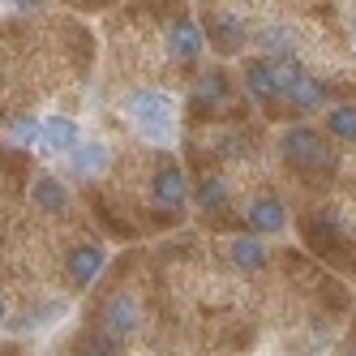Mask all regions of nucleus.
I'll return each instance as SVG.
<instances>
[{
    "label": "nucleus",
    "mask_w": 356,
    "mask_h": 356,
    "mask_svg": "<svg viewBox=\"0 0 356 356\" xmlns=\"http://www.w3.org/2000/svg\"><path fill=\"white\" fill-rule=\"evenodd\" d=\"M124 116H129V124L138 129V138L150 142V146H168L172 134H176V108H172V99L159 95V90L124 95Z\"/></svg>",
    "instance_id": "nucleus-1"
},
{
    "label": "nucleus",
    "mask_w": 356,
    "mask_h": 356,
    "mask_svg": "<svg viewBox=\"0 0 356 356\" xmlns=\"http://www.w3.org/2000/svg\"><path fill=\"white\" fill-rule=\"evenodd\" d=\"M279 150H284V159L296 172H330L335 168V150H330V142L318 129H309V124H292V129H284Z\"/></svg>",
    "instance_id": "nucleus-2"
},
{
    "label": "nucleus",
    "mask_w": 356,
    "mask_h": 356,
    "mask_svg": "<svg viewBox=\"0 0 356 356\" xmlns=\"http://www.w3.org/2000/svg\"><path fill=\"white\" fill-rule=\"evenodd\" d=\"M150 197H155L159 211H181L189 202V185H185V172L172 155H163L155 163V176H150Z\"/></svg>",
    "instance_id": "nucleus-3"
},
{
    "label": "nucleus",
    "mask_w": 356,
    "mask_h": 356,
    "mask_svg": "<svg viewBox=\"0 0 356 356\" xmlns=\"http://www.w3.org/2000/svg\"><path fill=\"white\" fill-rule=\"evenodd\" d=\"M99 322H104L99 330H104L108 339H129V335H138V326H142V305H138V296L116 292V296L104 305Z\"/></svg>",
    "instance_id": "nucleus-4"
},
{
    "label": "nucleus",
    "mask_w": 356,
    "mask_h": 356,
    "mask_svg": "<svg viewBox=\"0 0 356 356\" xmlns=\"http://www.w3.org/2000/svg\"><path fill=\"white\" fill-rule=\"evenodd\" d=\"M241 82H245V90L258 99L262 108H270V104H279V86H275V60L270 56H249L245 65H241Z\"/></svg>",
    "instance_id": "nucleus-5"
},
{
    "label": "nucleus",
    "mask_w": 356,
    "mask_h": 356,
    "mask_svg": "<svg viewBox=\"0 0 356 356\" xmlns=\"http://www.w3.org/2000/svg\"><path fill=\"white\" fill-rule=\"evenodd\" d=\"M163 39H168V52L176 60H197L202 47H207V35H202V26H197L193 17H172Z\"/></svg>",
    "instance_id": "nucleus-6"
},
{
    "label": "nucleus",
    "mask_w": 356,
    "mask_h": 356,
    "mask_svg": "<svg viewBox=\"0 0 356 356\" xmlns=\"http://www.w3.org/2000/svg\"><path fill=\"white\" fill-rule=\"evenodd\" d=\"M104 266H108V253L99 249V245H78V249H69V262H65V270H69V284H73V292L90 288V284H95V275H104Z\"/></svg>",
    "instance_id": "nucleus-7"
},
{
    "label": "nucleus",
    "mask_w": 356,
    "mask_h": 356,
    "mask_svg": "<svg viewBox=\"0 0 356 356\" xmlns=\"http://www.w3.org/2000/svg\"><path fill=\"white\" fill-rule=\"evenodd\" d=\"M245 219L253 232H262V236H279L288 227V207L279 202L275 193H262V197H253L249 207H245Z\"/></svg>",
    "instance_id": "nucleus-8"
},
{
    "label": "nucleus",
    "mask_w": 356,
    "mask_h": 356,
    "mask_svg": "<svg viewBox=\"0 0 356 356\" xmlns=\"http://www.w3.org/2000/svg\"><path fill=\"white\" fill-rule=\"evenodd\" d=\"M43 146H47V155H73V150L82 146V129H78V120L65 116V112H52V116H43Z\"/></svg>",
    "instance_id": "nucleus-9"
},
{
    "label": "nucleus",
    "mask_w": 356,
    "mask_h": 356,
    "mask_svg": "<svg viewBox=\"0 0 356 356\" xmlns=\"http://www.w3.org/2000/svg\"><path fill=\"white\" fill-rule=\"evenodd\" d=\"M284 104L296 112V116H309L318 108H326V86L318 78H309V73H300V78L284 90Z\"/></svg>",
    "instance_id": "nucleus-10"
},
{
    "label": "nucleus",
    "mask_w": 356,
    "mask_h": 356,
    "mask_svg": "<svg viewBox=\"0 0 356 356\" xmlns=\"http://www.w3.org/2000/svg\"><path fill=\"white\" fill-rule=\"evenodd\" d=\"M207 35L215 39V47H219V52H241V47H245V39H249L245 22H241L236 13H227V9L211 13V26H207Z\"/></svg>",
    "instance_id": "nucleus-11"
},
{
    "label": "nucleus",
    "mask_w": 356,
    "mask_h": 356,
    "mask_svg": "<svg viewBox=\"0 0 356 356\" xmlns=\"http://www.w3.org/2000/svg\"><path fill=\"white\" fill-rule=\"evenodd\" d=\"M31 197H35V207H39L43 215H65V211H69V185H60L52 172H39V176H35Z\"/></svg>",
    "instance_id": "nucleus-12"
},
{
    "label": "nucleus",
    "mask_w": 356,
    "mask_h": 356,
    "mask_svg": "<svg viewBox=\"0 0 356 356\" xmlns=\"http://www.w3.org/2000/svg\"><path fill=\"white\" fill-rule=\"evenodd\" d=\"M227 95H232V82H227V73H223V69H207V73L197 78V86H193V108L215 112V108L227 104Z\"/></svg>",
    "instance_id": "nucleus-13"
},
{
    "label": "nucleus",
    "mask_w": 356,
    "mask_h": 356,
    "mask_svg": "<svg viewBox=\"0 0 356 356\" xmlns=\"http://www.w3.org/2000/svg\"><path fill=\"white\" fill-rule=\"evenodd\" d=\"M69 168H73V176H99V172H108L112 168V146H104V142H82L69 155Z\"/></svg>",
    "instance_id": "nucleus-14"
},
{
    "label": "nucleus",
    "mask_w": 356,
    "mask_h": 356,
    "mask_svg": "<svg viewBox=\"0 0 356 356\" xmlns=\"http://www.w3.org/2000/svg\"><path fill=\"white\" fill-rule=\"evenodd\" d=\"M227 262L236 270H245V275H253V270L266 266V245L258 236H232L227 241Z\"/></svg>",
    "instance_id": "nucleus-15"
},
{
    "label": "nucleus",
    "mask_w": 356,
    "mask_h": 356,
    "mask_svg": "<svg viewBox=\"0 0 356 356\" xmlns=\"http://www.w3.org/2000/svg\"><path fill=\"white\" fill-rule=\"evenodd\" d=\"M253 43H258L262 56H270V60L296 52V35H292L288 26H262V31H253Z\"/></svg>",
    "instance_id": "nucleus-16"
},
{
    "label": "nucleus",
    "mask_w": 356,
    "mask_h": 356,
    "mask_svg": "<svg viewBox=\"0 0 356 356\" xmlns=\"http://www.w3.org/2000/svg\"><path fill=\"white\" fill-rule=\"evenodd\" d=\"M193 202H197L207 215H223V211H227V185L219 181V176H202L197 189H193Z\"/></svg>",
    "instance_id": "nucleus-17"
},
{
    "label": "nucleus",
    "mask_w": 356,
    "mask_h": 356,
    "mask_svg": "<svg viewBox=\"0 0 356 356\" xmlns=\"http://www.w3.org/2000/svg\"><path fill=\"white\" fill-rule=\"evenodd\" d=\"M326 134L339 142H356V104H335L326 112Z\"/></svg>",
    "instance_id": "nucleus-18"
},
{
    "label": "nucleus",
    "mask_w": 356,
    "mask_h": 356,
    "mask_svg": "<svg viewBox=\"0 0 356 356\" xmlns=\"http://www.w3.org/2000/svg\"><path fill=\"white\" fill-rule=\"evenodd\" d=\"M9 138L17 146H35V142H43V124L35 116H17V120H9Z\"/></svg>",
    "instance_id": "nucleus-19"
},
{
    "label": "nucleus",
    "mask_w": 356,
    "mask_h": 356,
    "mask_svg": "<svg viewBox=\"0 0 356 356\" xmlns=\"http://www.w3.org/2000/svg\"><path fill=\"white\" fill-rule=\"evenodd\" d=\"M78 356H116V339H108L104 330H95L78 343Z\"/></svg>",
    "instance_id": "nucleus-20"
},
{
    "label": "nucleus",
    "mask_w": 356,
    "mask_h": 356,
    "mask_svg": "<svg viewBox=\"0 0 356 356\" xmlns=\"http://www.w3.org/2000/svg\"><path fill=\"white\" fill-rule=\"evenodd\" d=\"M9 5H13V9H22V13H35V9H43V5H47V0H9Z\"/></svg>",
    "instance_id": "nucleus-21"
},
{
    "label": "nucleus",
    "mask_w": 356,
    "mask_h": 356,
    "mask_svg": "<svg viewBox=\"0 0 356 356\" xmlns=\"http://www.w3.org/2000/svg\"><path fill=\"white\" fill-rule=\"evenodd\" d=\"M5 318H9V309H5V300H0V326H5Z\"/></svg>",
    "instance_id": "nucleus-22"
},
{
    "label": "nucleus",
    "mask_w": 356,
    "mask_h": 356,
    "mask_svg": "<svg viewBox=\"0 0 356 356\" xmlns=\"http://www.w3.org/2000/svg\"><path fill=\"white\" fill-rule=\"evenodd\" d=\"M343 356H356V339H352V343H348V348H343Z\"/></svg>",
    "instance_id": "nucleus-23"
},
{
    "label": "nucleus",
    "mask_w": 356,
    "mask_h": 356,
    "mask_svg": "<svg viewBox=\"0 0 356 356\" xmlns=\"http://www.w3.org/2000/svg\"><path fill=\"white\" fill-rule=\"evenodd\" d=\"M0 116H5V112H0Z\"/></svg>",
    "instance_id": "nucleus-24"
}]
</instances>
